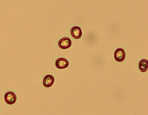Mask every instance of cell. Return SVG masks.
<instances>
[{
  "instance_id": "cell-3",
  "label": "cell",
  "mask_w": 148,
  "mask_h": 115,
  "mask_svg": "<svg viewBox=\"0 0 148 115\" xmlns=\"http://www.w3.org/2000/svg\"><path fill=\"white\" fill-rule=\"evenodd\" d=\"M72 41L68 37H64L61 38L59 41L58 45L60 48L62 49H66L71 46Z\"/></svg>"
},
{
  "instance_id": "cell-2",
  "label": "cell",
  "mask_w": 148,
  "mask_h": 115,
  "mask_svg": "<svg viewBox=\"0 0 148 115\" xmlns=\"http://www.w3.org/2000/svg\"><path fill=\"white\" fill-rule=\"evenodd\" d=\"M114 58L117 62H122L125 58V52L122 48L117 49L114 53Z\"/></svg>"
},
{
  "instance_id": "cell-1",
  "label": "cell",
  "mask_w": 148,
  "mask_h": 115,
  "mask_svg": "<svg viewBox=\"0 0 148 115\" xmlns=\"http://www.w3.org/2000/svg\"><path fill=\"white\" fill-rule=\"evenodd\" d=\"M4 99L6 103L9 105L14 104L17 100V97L13 91H8L4 95Z\"/></svg>"
},
{
  "instance_id": "cell-4",
  "label": "cell",
  "mask_w": 148,
  "mask_h": 115,
  "mask_svg": "<svg viewBox=\"0 0 148 115\" xmlns=\"http://www.w3.org/2000/svg\"><path fill=\"white\" fill-rule=\"evenodd\" d=\"M56 66L60 69H62L67 68L69 65L68 61L65 58H59L56 61Z\"/></svg>"
},
{
  "instance_id": "cell-5",
  "label": "cell",
  "mask_w": 148,
  "mask_h": 115,
  "mask_svg": "<svg viewBox=\"0 0 148 115\" xmlns=\"http://www.w3.org/2000/svg\"><path fill=\"white\" fill-rule=\"evenodd\" d=\"M71 35L73 38L76 39H80L82 35V31L81 28L78 26L73 27L71 29Z\"/></svg>"
},
{
  "instance_id": "cell-7",
  "label": "cell",
  "mask_w": 148,
  "mask_h": 115,
  "mask_svg": "<svg viewBox=\"0 0 148 115\" xmlns=\"http://www.w3.org/2000/svg\"><path fill=\"white\" fill-rule=\"evenodd\" d=\"M138 68L141 72H145L148 69V62L146 59H142L139 62Z\"/></svg>"
},
{
  "instance_id": "cell-6",
  "label": "cell",
  "mask_w": 148,
  "mask_h": 115,
  "mask_svg": "<svg viewBox=\"0 0 148 115\" xmlns=\"http://www.w3.org/2000/svg\"><path fill=\"white\" fill-rule=\"evenodd\" d=\"M54 82V78L51 75H47L45 76L43 80V85L46 88L50 87Z\"/></svg>"
}]
</instances>
